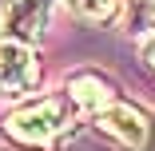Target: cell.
<instances>
[{
    "mask_svg": "<svg viewBox=\"0 0 155 151\" xmlns=\"http://www.w3.org/2000/svg\"><path fill=\"white\" fill-rule=\"evenodd\" d=\"M143 60H147V64H151V68H155V36H151V40H147V44H143Z\"/></svg>",
    "mask_w": 155,
    "mask_h": 151,
    "instance_id": "52a82bcc",
    "label": "cell"
},
{
    "mask_svg": "<svg viewBox=\"0 0 155 151\" xmlns=\"http://www.w3.org/2000/svg\"><path fill=\"white\" fill-rule=\"evenodd\" d=\"M36 80H40L36 52L28 44L4 40V44H0V100H16L24 92H32Z\"/></svg>",
    "mask_w": 155,
    "mask_h": 151,
    "instance_id": "3957f363",
    "label": "cell"
},
{
    "mask_svg": "<svg viewBox=\"0 0 155 151\" xmlns=\"http://www.w3.org/2000/svg\"><path fill=\"white\" fill-rule=\"evenodd\" d=\"M72 12L84 16V20H111L115 8H119V0H68Z\"/></svg>",
    "mask_w": 155,
    "mask_h": 151,
    "instance_id": "8992f818",
    "label": "cell"
},
{
    "mask_svg": "<svg viewBox=\"0 0 155 151\" xmlns=\"http://www.w3.org/2000/svg\"><path fill=\"white\" fill-rule=\"evenodd\" d=\"M68 119H72V100H64V96L32 100V103H24V107L4 115V135L16 139V143L40 147V143H48V139H56L64 131Z\"/></svg>",
    "mask_w": 155,
    "mask_h": 151,
    "instance_id": "6da1fadb",
    "label": "cell"
},
{
    "mask_svg": "<svg viewBox=\"0 0 155 151\" xmlns=\"http://www.w3.org/2000/svg\"><path fill=\"white\" fill-rule=\"evenodd\" d=\"M151 20H155V0H151Z\"/></svg>",
    "mask_w": 155,
    "mask_h": 151,
    "instance_id": "ba28073f",
    "label": "cell"
},
{
    "mask_svg": "<svg viewBox=\"0 0 155 151\" xmlns=\"http://www.w3.org/2000/svg\"><path fill=\"white\" fill-rule=\"evenodd\" d=\"M48 0H0V44H28L32 48L44 36Z\"/></svg>",
    "mask_w": 155,
    "mask_h": 151,
    "instance_id": "7a4b0ae2",
    "label": "cell"
},
{
    "mask_svg": "<svg viewBox=\"0 0 155 151\" xmlns=\"http://www.w3.org/2000/svg\"><path fill=\"white\" fill-rule=\"evenodd\" d=\"M96 127L104 131V135H111V139H119L123 147H147V139H151V123H147V115L139 111V107H131V103H123V100H115V103H107L104 111H96Z\"/></svg>",
    "mask_w": 155,
    "mask_h": 151,
    "instance_id": "277c9868",
    "label": "cell"
},
{
    "mask_svg": "<svg viewBox=\"0 0 155 151\" xmlns=\"http://www.w3.org/2000/svg\"><path fill=\"white\" fill-rule=\"evenodd\" d=\"M68 100L76 107H87V111H104L107 103H115V87L100 72H76L68 80Z\"/></svg>",
    "mask_w": 155,
    "mask_h": 151,
    "instance_id": "5b68a950",
    "label": "cell"
}]
</instances>
